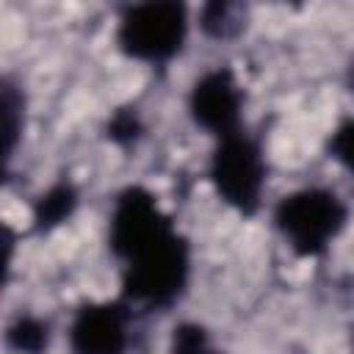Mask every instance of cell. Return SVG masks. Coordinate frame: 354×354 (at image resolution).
<instances>
[{
    "label": "cell",
    "mask_w": 354,
    "mask_h": 354,
    "mask_svg": "<svg viewBox=\"0 0 354 354\" xmlns=\"http://www.w3.org/2000/svg\"><path fill=\"white\" fill-rule=\"evenodd\" d=\"M351 354H354V335H351Z\"/></svg>",
    "instance_id": "5bb4252c"
},
{
    "label": "cell",
    "mask_w": 354,
    "mask_h": 354,
    "mask_svg": "<svg viewBox=\"0 0 354 354\" xmlns=\"http://www.w3.org/2000/svg\"><path fill=\"white\" fill-rule=\"evenodd\" d=\"M166 354H224V351L202 321L185 318L171 326Z\"/></svg>",
    "instance_id": "8fae6325"
},
{
    "label": "cell",
    "mask_w": 354,
    "mask_h": 354,
    "mask_svg": "<svg viewBox=\"0 0 354 354\" xmlns=\"http://www.w3.org/2000/svg\"><path fill=\"white\" fill-rule=\"evenodd\" d=\"M53 343V326L36 313H17L6 324V346L14 354H47Z\"/></svg>",
    "instance_id": "30bf717a"
},
{
    "label": "cell",
    "mask_w": 354,
    "mask_h": 354,
    "mask_svg": "<svg viewBox=\"0 0 354 354\" xmlns=\"http://www.w3.org/2000/svg\"><path fill=\"white\" fill-rule=\"evenodd\" d=\"M326 155L354 180V116H343L324 141Z\"/></svg>",
    "instance_id": "4fadbf2b"
},
{
    "label": "cell",
    "mask_w": 354,
    "mask_h": 354,
    "mask_svg": "<svg viewBox=\"0 0 354 354\" xmlns=\"http://www.w3.org/2000/svg\"><path fill=\"white\" fill-rule=\"evenodd\" d=\"M185 113L196 130L213 141L241 133L246 124V91L230 64L199 72L185 94Z\"/></svg>",
    "instance_id": "5b68a950"
},
{
    "label": "cell",
    "mask_w": 354,
    "mask_h": 354,
    "mask_svg": "<svg viewBox=\"0 0 354 354\" xmlns=\"http://www.w3.org/2000/svg\"><path fill=\"white\" fill-rule=\"evenodd\" d=\"M191 8L177 0L130 3L113 25V47L122 58L141 66H169L191 39Z\"/></svg>",
    "instance_id": "277c9868"
},
{
    "label": "cell",
    "mask_w": 354,
    "mask_h": 354,
    "mask_svg": "<svg viewBox=\"0 0 354 354\" xmlns=\"http://www.w3.org/2000/svg\"><path fill=\"white\" fill-rule=\"evenodd\" d=\"M147 133V124H144V116L138 108L133 105H124V108H116L111 111L108 122H105V136L113 147L119 149H136L138 141L144 138Z\"/></svg>",
    "instance_id": "7c38bea8"
},
{
    "label": "cell",
    "mask_w": 354,
    "mask_h": 354,
    "mask_svg": "<svg viewBox=\"0 0 354 354\" xmlns=\"http://www.w3.org/2000/svg\"><path fill=\"white\" fill-rule=\"evenodd\" d=\"M105 243L119 263V296L138 313H166L188 296L194 246L147 185L113 194Z\"/></svg>",
    "instance_id": "6da1fadb"
},
{
    "label": "cell",
    "mask_w": 354,
    "mask_h": 354,
    "mask_svg": "<svg viewBox=\"0 0 354 354\" xmlns=\"http://www.w3.org/2000/svg\"><path fill=\"white\" fill-rule=\"evenodd\" d=\"M80 207V191L72 180H55L44 191H39L30 202V230L36 235H47L66 221L75 218Z\"/></svg>",
    "instance_id": "52a82bcc"
},
{
    "label": "cell",
    "mask_w": 354,
    "mask_h": 354,
    "mask_svg": "<svg viewBox=\"0 0 354 354\" xmlns=\"http://www.w3.org/2000/svg\"><path fill=\"white\" fill-rule=\"evenodd\" d=\"M25 127H28L25 86L14 75H6L3 77V149H6L8 163L14 160L22 138H25Z\"/></svg>",
    "instance_id": "9c48e42d"
},
{
    "label": "cell",
    "mask_w": 354,
    "mask_h": 354,
    "mask_svg": "<svg viewBox=\"0 0 354 354\" xmlns=\"http://www.w3.org/2000/svg\"><path fill=\"white\" fill-rule=\"evenodd\" d=\"M249 25V8L241 3H205L196 11V28L213 41H232Z\"/></svg>",
    "instance_id": "ba28073f"
},
{
    "label": "cell",
    "mask_w": 354,
    "mask_h": 354,
    "mask_svg": "<svg viewBox=\"0 0 354 354\" xmlns=\"http://www.w3.org/2000/svg\"><path fill=\"white\" fill-rule=\"evenodd\" d=\"M348 221V202L324 183L299 185L271 205V227L299 260H324Z\"/></svg>",
    "instance_id": "7a4b0ae2"
},
{
    "label": "cell",
    "mask_w": 354,
    "mask_h": 354,
    "mask_svg": "<svg viewBox=\"0 0 354 354\" xmlns=\"http://www.w3.org/2000/svg\"><path fill=\"white\" fill-rule=\"evenodd\" d=\"M136 313L138 310L122 296L80 301L66 324L69 354H130Z\"/></svg>",
    "instance_id": "8992f818"
},
{
    "label": "cell",
    "mask_w": 354,
    "mask_h": 354,
    "mask_svg": "<svg viewBox=\"0 0 354 354\" xmlns=\"http://www.w3.org/2000/svg\"><path fill=\"white\" fill-rule=\"evenodd\" d=\"M268 152L260 133L243 127L241 133L213 141L205 177L216 199L241 218H254L263 210L268 188Z\"/></svg>",
    "instance_id": "3957f363"
}]
</instances>
